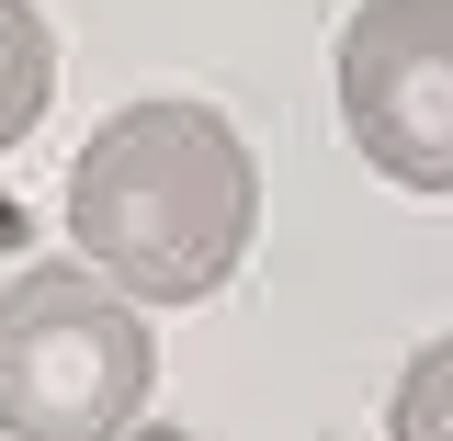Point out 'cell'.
I'll return each instance as SVG.
<instances>
[{
    "label": "cell",
    "instance_id": "obj_1",
    "mask_svg": "<svg viewBox=\"0 0 453 441\" xmlns=\"http://www.w3.org/2000/svg\"><path fill=\"white\" fill-rule=\"evenodd\" d=\"M250 226H261V170L216 103H125L91 125L68 170V238L136 306H204L250 261Z\"/></svg>",
    "mask_w": 453,
    "mask_h": 441
},
{
    "label": "cell",
    "instance_id": "obj_2",
    "mask_svg": "<svg viewBox=\"0 0 453 441\" xmlns=\"http://www.w3.org/2000/svg\"><path fill=\"white\" fill-rule=\"evenodd\" d=\"M159 385L136 294L91 261H35L0 283V430L12 441H125Z\"/></svg>",
    "mask_w": 453,
    "mask_h": 441
},
{
    "label": "cell",
    "instance_id": "obj_3",
    "mask_svg": "<svg viewBox=\"0 0 453 441\" xmlns=\"http://www.w3.org/2000/svg\"><path fill=\"white\" fill-rule=\"evenodd\" d=\"M340 125L386 181L453 193V0H363L340 23Z\"/></svg>",
    "mask_w": 453,
    "mask_h": 441
},
{
    "label": "cell",
    "instance_id": "obj_4",
    "mask_svg": "<svg viewBox=\"0 0 453 441\" xmlns=\"http://www.w3.org/2000/svg\"><path fill=\"white\" fill-rule=\"evenodd\" d=\"M57 103V34L35 0H0V148H23Z\"/></svg>",
    "mask_w": 453,
    "mask_h": 441
},
{
    "label": "cell",
    "instance_id": "obj_5",
    "mask_svg": "<svg viewBox=\"0 0 453 441\" xmlns=\"http://www.w3.org/2000/svg\"><path fill=\"white\" fill-rule=\"evenodd\" d=\"M396 441H453V339H431L408 374H396Z\"/></svg>",
    "mask_w": 453,
    "mask_h": 441
}]
</instances>
